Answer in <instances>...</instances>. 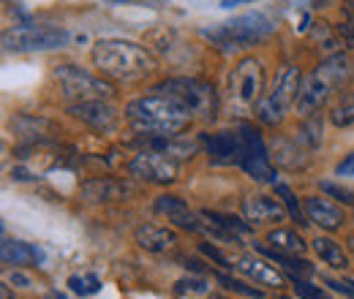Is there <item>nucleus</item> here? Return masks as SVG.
I'll list each match as a JSON object with an SVG mask.
<instances>
[{
  "mask_svg": "<svg viewBox=\"0 0 354 299\" xmlns=\"http://www.w3.org/2000/svg\"><path fill=\"white\" fill-rule=\"evenodd\" d=\"M93 66L118 82H136L145 79L147 74L156 71V60L153 55L133 41H123V39H101L93 44Z\"/></svg>",
  "mask_w": 354,
  "mask_h": 299,
  "instance_id": "obj_2",
  "label": "nucleus"
},
{
  "mask_svg": "<svg viewBox=\"0 0 354 299\" xmlns=\"http://www.w3.org/2000/svg\"><path fill=\"white\" fill-rule=\"evenodd\" d=\"M177 171H180V166H177L175 155L153 150V147L136 153L129 161V174L136 180L153 182V185H172L177 180Z\"/></svg>",
  "mask_w": 354,
  "mask_h": 299,
  "instance_id": "obj_11",
  "label": "nucleus"
},
{
  "mask_svg": "<svg viewBox=\"0 0 354 299\" xmlns=\"http://www.w3.org/2000/svg\"><path fill=\"white\" fill-rule=\"evenodd\" d=\"M272 22L267 19L262 11H251V14H240V17H232L229 22H221L210 30H202L205 39L221 46V49H245V46H254V44L265 41L267 36L272 33Z\"/></svg>",
  "mask_w": 354,
  "mask_h": 299,
  "instance_id": "obj_4",
  "label": "nucleus"
},
{
  "mask_svg": "<svg viewBox=\"0 0 354 299\" xmlns=\"http://www.w3.org/2000/svg\"><path fill=\"white\" fill-rule=\"evenodd\" d=\"M205 153L213 164L226 166V164H240V131H216L202 136Z\"/></svg>",
  "mask_w": 354,
  "mask_h": 299,
  "instance_id": "obj_12",
  "label": "nucleus"
},
{
  "mask_svg": "<svg viewBox=\"0 0 354 299\" xmlns=\"http://www.w3.org/2000/svg\"><path fill=\"white\" fill-rule=\"evenodd\" d=\"M346 245H349V251H352V253H354V234H352V237H349V240H346Z\"/></svg>",
  "mask_w": 354,
  "mask_h": 299,
  "instance_id": "obj_39",
  "label": "nucleus"
},
{
  "mask_svg": "<svg viewBox=\"0 0 354 299\" xmlns=\"http://www.w3.org/2000/svg\"><path fill=\"white\" fill-rule=\"evenodd\" d=\"M275 188V196L283 202V207H286V213L292 215V220H297L300 226H308V215H306V207H300V202H297V196L292 193V188L289 185H283V182H275L272 185Z\"/></svg>",
  "mask_w": 354,
  "mask_h": 299,
  "instance_id": "obj_26",
  "label": "nucleus"
},
{
  "mask_svg": "<svg viewBox=\"0 0 354 299\" xmlns=\"http://www.w3.org/2000/svg\"><path fill=\"white\" fill-rule=\"evenodd\" d=\"M55 82L60 85L63 95L71 98L74 104L77 101H95V98H112V85L104 82L101 77H93L90 71L80 68V66H71V63H63L55 68Z\"/></svg>",
  "mask_w": 354,
  "mask_h": 299,
  "instance_id": "obj_10",
  "label": "nucleus"
},
{
  "mask_svg": "<svg viewBox=\"0 0 354 299\" xmlns=\"http://www.w3.org/2000/svg\"><path fill=\"white\" fill-rule=\"evenodd\" d=\"M68 41V33L55 25H19L3 33V46L8 52H46L60 49Z\"/></svg>",
  "mask_w": 354,
  "mask_h": 299,
  "instance_id": "obj_9",
  "label": "nucleus"
},
{
  "mask_svg": "<svg viewBox=\"0 0 354 299\" xmlns=\"http://www.w3.org/2000/svg\"><path fill=\"white\" fill-rule=\"evenodd\" d=\"M106 3H126V0H106Z\"/></svg>",
  "mask_w": 354,
  "mask_h": 299,
  "instance_id": "obj_40",
  "label": "nucleus"
},
{
  "mask_svg": "<svg viewBox=\"0 0 354 299\" xmlns=\"http://www.w3.org/2000/svg\"><path fill=\"white\" fill-rule=\"evenodd\" d=\"M330 123H333L335 128H349V126H354V93H344V95L333 104V109H330Z\"/></svg>",
  "mask_w": 354,
  "mask_h": 299,
  "instance_id": "obj_25",
  "label": "nucleus"
},
{
  "mask_svg": "<svg viewBox=\"0 0 354 299\" xmlns=\"http://www.w3.org/2000/svg\"><path fill=\"white\" fill-rule=\"evenodd\" d=\"M207 280H202V278H183V280H177V291L180 294H207Z\"/></svg>",
  "mask_w": 354,
  "mask_h": 299,
  "instance_id": "obj_33",
  "label": "nucleus"
},
{
  "mask_svg": "<svg viewBox=\"0 0 354 299\" xmlns=\"http://www.w3.org/2000/svg\"><path fill=\"white\" fill-rule=\"evenodd\" d=\"M313 251H316V256L322 258L327 267H333V269H346L349 267V258L344 253L341 242H335L333 237H316L313 240Z\"/></svg>",
  "mask_w": 354,
  "mask_h": 299,
  "instance_id": "obj_22",
  "label": "nucleus"
},
{
  "mask_svg": "<svg viewBox=\"0 0 354 299\" xmlns=\"http://www.w3.org/2000/svg\"><path fill=\"white\" fill-rule=\"evenodd\" d=\"M234 3H243V0H234Z\"/></svg>",
  "mask_w": 354,
  "mask_h": 299,
  "instance_id": "obj_42",
  "label": "nucleus"
},
{
  "mask_svg": "<svg viewBox=\"0 0 354 299\" xmlns=\"http://www.w3.org/2000/svg\"><path fill=\"white\" fill-rule=\"evenodd\" d=\"M153 210L158 215H167V220H172L177 229H185V231H199V229H202L199 218L188 210V204H185L183 199L172 196V193L158 196L156 204H153Z\"/></svg>",
  "mask_w": 354,
  "mask_h": 299,
  "instance_id": "obj_16",
  "label": "nucleus"
},
{
  "mask_svg": "<svg viewBox=\"0 0 354 299\" xmlns=\"http://www.w3.org/2000/svg\"><path fill=\"white\" fill-rule=\"evenodd\" d=\"M199 253H202V256H207V258H213V261H216L218 267H223V269L234 267V264H229V258L223 256V253L218 251V248H216V245H210V242H202V245H199Z\"/></svg>",
  "mask_w": 354,
  "mask_h": 299,
  "instance_id": "obj_34",
  "label": "nucleus"
},
{
  "mask_svg": "<svg viewBox=\"0 0 354 299\" xmlns=\"http://www.w3.org/2000/svg\"><path fill=\"white\" fill-rule=\"evenodd\" d=\"M133 242L150 253H164L169 248H175L177 234L172 229H164V226H153V223H145L133 231Z\"/></svg>",
  "mask_w": 354,
  "mask_h": 299,
  "instance_id": "obj_17",
  "label": "nucleus"
},
{
  "mask_svg": "<svg viewBox=\"0 0 354 299\" xmlns=\"http://www.w3.org/2000/svg\"><path fill=\"white\" fill-rule=\"evenodd\" d=\"M333 291H338V294H344V297L354 299V283L352 280H335V278H322Z\"/></svg>",
  "mask_w": 354,
  "mask_h": 299,
  "instance_id": "obj_35",
  "label": "nucleus"
},
{
  "mask_svg": "<svg viewBox=\"0 0 354 299\" xmlns=\"http://www.w3.org/2000/svg\"><path fill=\"white\" fill-rule=\"evenodd\" d=\"M202 218H205V220H210V223H216V226H221V229H226V231H229V234H234V237H240V234H248V231H251V226H248L245 220L234 218V215H221V213H213V210H205Z\"/></svg>",
  "mask_w": 354,
  "mask_h": 299,
  "instance_id": "obj_27",
  "label": "nucleus"
},
{
  "mask_svg": "<svg viewBox=\"0 0 354 299\" xmlns=\"http://www.w3.org/2000/svg\"><path fill=\"white\" fill-rule=\"evenodd\" d=\"M267 242L272 251H281V253H292V256H303L306 253V242L303 237L295 231V229H272L267 234Z\"/></svg>",
  "mask_w": 354,
  "mask_h": 299,
  "instance_id": "obj_21",
  "label": "nucleus"
},
{
  "mask_svg": "<svg viewBox=\"0 0 354 299\" xmlns=\"http://www.w3.org/2000/svg\"><path fill=\"white\" fill-rule=\"evenodd\" d=\"M335 174H338V177H354V153L346 155V158L335 166Z\"/></svg>",
  "mask_w": 354,
  "mask_h": 299,
  "instance_id": "obj_36",
  "label": "nucleus"
},
{
  "mask_svg": "<svg viewBox=\"0 0 354 299\" xmlns=\"http://www.w3.org/2000/svg\"><path fill=\"white\" fill-rule=\"evenodd\" d=\"M82 191L90 202H118V199L131 193V188L118 182V180H90V182H85Z\"/></svg>",
  "mask_w": 354,
  "mask_h": 299,
  "instance_id": "obj_20",
  "label": "nucleus"
},
{
  "mask_svg": "<svg viewBox=\"0 0 354 299\" xmlns=\"http://www.w3.org/2000/svg\"><path fill=\"white\" fill-rule=\"evenodd\" d=\"M272 153H275V161H278L281 166H286V169H303V166H306V158H300V155H303V144H300L297 139H295V142L278 139L275 147H272Z\"/></svg>",
  "mask_w": 354,
  "mask_h": 299,
  "instance_id": "obj_23",
  "label": "nucleus"
},
{
  "mask_svg": "<svg viewBox=\"0 0 354 299\" xmlns=\"http://www.w3.org/2000/svg\"><path fill=\"white\" fill-rule=\"evenodd\" d=\"M226 90H229V101L234 109L248 112L254 109V104L262 101L265 95V66L259 57H243L237 60V66L232 68L229 79H226Z\"/></svg>",
  "mask_w": 354,
  "mask_h": 299,
  "instance_id": "obj_7",
  "label": "nucleus"
},
{
  "mask_svg": "<svg viewBox=\"0 0 354 299\" xmlns=\"http://www.w3.org/2000/svg\"><path fill=\"white\" fill-rule=\"evenodd\" d=\"M275 299H289V297H275Z\"/></svg>",
  "mask_w": 354,
  "mask_h": 299,
  "instance_id": "obj_41",
  "label": "nucleus"
},
{
  "mask_svg": "<svg viewBox=\"0 0 354 299\" xmlns=\"http://www.w3.org/2000/svg\"><path fill=\"white\" fill-rule=\"evenodd\" d=\"M292 286H295V294H297L300 299H330L324 289H319V286L308 283L306 278H297V275H292Z\"/></svg>",
  "mask_w": 354,
  "mask_h": 299,
  "instance_id": "obj_30",
  "label": "nucleus"
},
{
  "mask_svg": "<svg viewBox=\"0 0 354 299\" xmlns=\"http://www.w3.org/2000/svg\"><path fill=\"white\" fill-rule=\"evenodd\" d=\"M126 120L139 136H180L191 126V115L164 93H150L129 101Z\"/></svg>",
  "mask_w": 354,
  "mask_h": 299,
  "instance_id": "obj_1",
  "label": "nucleus"
},
{
  "mask_svg": "<svg viewBox=\"0 0 354 299\" xmlns=\"http://www.w3.org/2000/svg\"><path fill=\"white\" fill-rule=\"evenodd\" d=\"M267 258H272L275 264H281L283 269H289V272H295L297 278H308L313 275V267H310L306 258H295L292 253H281V251H272V248H259Z\"/></svg>",
  "mask_w": 354,
  "mask_h": 299,
  "instance_id": "obj_24",
  "label": "nucleus"
},
{
  "mask_svg": "<svg viewBox=\"0 0 354 299\" xmlns=\"http://www.w3.org/2000/svg\"><path fill=\"white\" fill-rule=\"evenodd\" d=\"M158 93L169 95L172 101H177L191 117H202V120H213L218 115V93L216 87L205 79L196 77H175L167 79L156 87Z\"/></svg>",
  "mask_w": 354,
  "mask_h": 299,
  "instance_id": "obj_5",
  "label": "nucleus"
},
{
  "mask_svg": "<svg viewBox=\"0 0 354 299\" xmlns=\"http://www.w3.org/2000/svg\"><path fill=\"white\" fill-rule=\"evenodd\" d=\"M216 278H218V283H221L226 291L243 294V297H248V299H262V297H265L259 289H251V286H245V283H240V280H234V278H229V275H216Z\"/></svg>",
  "mask_w": 354,
  "mask_h": 299,
  "instance_id": "obj_31",
  "label": "nucleus"
},
{
  "mask_svg": "<svg viewBox=\"0 0 354 299\" xmlns=\"http://www.w3.org/2000/svg\"><path fill=\"white\" fill-rule=\"evenodd\" d=\"M297 142L306 150H316L322 144V120H319V115L306 117V123L300 126V133H297Z\"/></svg>",
  "mask_w": 354,
  "mask_h": 299,
  "instance_id": "obj_28",
  "label": "nucleus"
},
{
  "mask_svg": "<svg viewBox=\"0 0 354 299\" xmlns=\"http://www.w3.org/2000/svg\"><path fill=\"white\" fill-rule=\"evenodd\" d=\"M68 112H71L77 120L88 123L90 128H95V131H112L118 126V112H115V106L106 104V98L77 101V104H71Z\"/></svg>",
  "mask_w": 354,
  "mask_h": 299,
  "instance_id": "obj_13",
  "label": "nucleus"
},
{
  "mask_svg": "<svg viewBox=\"0 0 354 299\" xmlns=\"http://www.w3.org/2000/svg\"><path fill=\"white\" fill-rule=\"evenodd\" d=\"M319 188L327 193V196H333V199H338L341 204H354V193L349 188H344V185H335V182H330V180H324V182H319Z\"/></svg>",
  "mask_w": 354,
  "mask_h": 299,
  "instance_id": "obj_32",
  "label": "nucleus"
},
{
  "mask_svg": "<svg viewBox=\"0 0 354 299\" xmlns=\"http://www.w3.org/2000/svg\"><path fill=\"white\" fill-rule=\"evenodd\" d=\"M234 269H237L240 275L251 278V280L259 283V286L281 289V286L286 283V278H283L272 264H267L265 258H259V256H240L237 261H234Z\"/></svg>",
  "mask_w": 354,
  "mask_h": 299,
  "instance_id": "obj_14",
  "label": "nucleus"
},
{
  "mask_svg": "<svg viewBox=\"0 0 354 299\" xmlns=\"http://www.w3.org/2000/svg\"><path fill=\"white\" fill-rule=\"evenodd\" d=\"M306 215H308L310 223H316V226L324 229V231H338V229L346 223L344 210H341L335 202L319 199V196H308V199H306Z\"/></svg>",
  "mask_w": 354,
  "mask_h": 299,
  "instance_id": "obj_15",
  "label": "nucleus"
},
{
  "mask_svg": "<svg viewBox=\"0 0 354 299\" xmlns=\"http://www.w3.org/2000/svg\"><path fill=\"white\" fill-rule=\"evenodd\" d=\"M0 256L6 264H44V251L30 245V242H19V240H3V251Z\"/></svg>",
  "mask_w": 354,
  "mask_h": 299,
  "instance_id": "obj_19",
  "label": "nucleus"
},
{
  "mask_svg": "<svg viewBox=\"0 0 354 299\" xmlns=\"http://www.w3.org/2000/svg\"><path fill=\"white\" fill-rule=\"evenodd\" d=\"M243 213H245V220L251 223H267V220H283V202L281 199H270V196H248L243 202Z\"/></svg>",
  "mask_w": 354,
  "mask_h": 299,
  "instance_id": "obj_18",
  "label": "nucleus"
},
{
  "mask_svg": "<svg viewBox=\"0 0 354 299\" xmlns=\"http://www.w3.org/2000/svg\"><path fill=\"white\" fill-rule=\"evenodd\" d=\"M0 297H3V299H11V291H8V286H3V289H0Z\"/></svg>",
  "mask_w": 354,
  "mask_h": 299,
  "instance_id": "obj_38",
  "label": "nucleus"
},
{
  "mask_svg": "<svg viewBox=\"0 0 354 299\" xmlns=\"http://www.w3.org/2000/svg\"><path fill=\"white\" fill-rule=\"evenodd\" d=\"M300 87H303V77H300V68L297 66H281V71L275 74V82L272 87L262 95V101L257 104V117L265 123V126H281L286 112L297 104V95H300Z\"/></svg>",
  "mask_w": 354,
  "mask_h": 299,
  "instance_id": "obj_6",
  "label": "nucleus"
},
{
  "mask_svg": "<svg viewBox=\"0 0 354 299\" xmlns=\"http://www.w3.org/2000/svg\"><path fill=\"white\" fill-rule=\"evenodd\" d=\"M349 77H352V68H349V60H346L344 55H333V57H327L324 63H319L316 71H313L308 79L303 82V87H300L297 112H300L303 117L316 115L338 87H344L349 82Z\"/></svg>",
  "mask_w": 354,
  "mask_h": 299,
  "instance_id": "obj_3",
  "label": "nucleus"
},
{
  "mask_svg": "<svg viewBox=\"0 0 354 299\" xmlns=\"http://www.w3.org/2000/svg\"><path fill=\"white\" fill-rule=\"evenodd\" d=\"M240 169L245 171L251 180L275 185V166L270 161V150H267L262 133L254 126H240Z\"/></svg>",
  "mask_w": 354,
  "mask_h": 299,
  "instance_id": "obj_8",
  "label": "nucleus"
},
{
  "mask_svg": "<svg viewBox=\"0 0 354 299\" xmlns=\"http://www.w3.org/2000/svg\"><path fill=\"white\" fill-rule=\"evenodd\" d=\"M11 283H17V286L28 289V286H30V278H28V275H22V272H11Z\"/></svg>",
  "mask_w": 354,
  "mask_h": 299,
  "instance_id": "obj_37",
  "label": "nucleus"
},
{
  "mask_svg": "<svg viewBox=\"0 0 354 299\" xmlns=\"http://www.w3.org/2000/svg\"><path fill=\"white\" fill-rule=\"evenodd\" d=\"M68 289H71L74 294H80V297H88V294L101 291V280H98V275H85V278L71 275V278H68Z\"/></svg>",
  "mask_w": 354,
  "mask_h": 299,
  "instance_id": "obj_29",
  "label": "nucleus"
}]
</instances>
